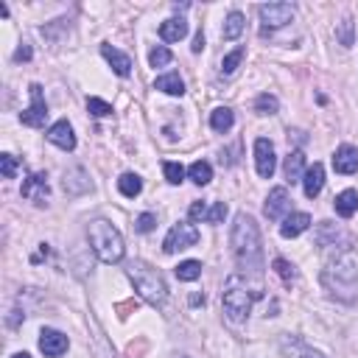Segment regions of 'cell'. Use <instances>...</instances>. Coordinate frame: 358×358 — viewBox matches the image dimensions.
I'll list each match as a JSON object with an SVG mask.
<instances>
[{"label": "cell", "mask_w": 358, "mask_h": 358, "mask_svg": "<svg viewBox=\"0 0 358 358\" xmlns=\"http://www.w3.org/2000/svg\"><path fill=\"white\" fill-rule=\"evenodd\" d=\"M229 241H232V252H235L238 266L243 271L257 274L263 268V243H260V229H257L255 218L246 213H238L232 232H229Z\"/></svg>", "instance_id": "1"}, {"label": "cell", "mask_w": 358, "mask_h": 358, "mask_svg": "<svg viewBox=\"0 0 358 358\" xmlns=\"http://www.w3.org/2000/svg\"><path fill=\"white\" fill-rule=\"evenodd\" d=\"M322 285L338 302H358V263L350 249H344L324 266Z\"/></svg>", "instance_id": "2"}, {"label": "cell", "mask_w": 358, "mask_h": 358, "mask_svg": "<svg viewBox=\"0 0 358 358\" xmlns=\"http://www.w3.org/2000/svg\"><path fill=\"white\" fill-rule=\"evenodd\" d=\"M263 291L257 285H249L241 274H229L227 282H224V294H221V302H224V313L232 319V322H246V316L252 313V302L260 296Z\"/></svg>", "instance_id": "3"}, {"label": "cell", "mask_w": 358, "mask_h": 358, "mask_svg": "<svg viewBox=\"0 0 358 358\" xmlns=\"http://www.w3.org/2000/svg\"><path fill=\"white\" fill-rule=\"evenodd\" d=\"M126 274H129V280L134 282L137 294H140L145 302H151V305H162V302H165L168 288H165V280H162V274H159L157 268H151V266L143 263V260H131L129 268H126Z\"/></svg>", "instance_id": "4"}, {"label": "cell", "mask_w": 358, "mask_h": 358, "mask_svg": "<svg viewBox=\"0 0 358 358\" xmlns=\"http://www.w3.org/2000/svg\"><path fill=\"white\" fill-rule=\"evenodd\" d=\"M90 243H92V252H95L103 263H117V260H123V252H126L123 238H120V232H117L109 221L98 218V221L90 224Z\"/></svg>", "instance_id": "5"}, {"label": "cell", "mask_w": 358, "mask_h": 358, "mask_svg": "<svg viewBox=\"0 0 358 358\" xmlns=\"http://www.w3.org/2000/svg\"><path fill=\"white\" fill-rule=\"evenodd\" d=\"M196 243H199V229H196L190 221H179V224H173L171 232L165 235L162 249H165V255H173V252H179V249H187V246H196Z\"/></svg>", "instance_id": "6"}, {"label": "cell", "mask_w": 358, "mask_h": 358, "mask_svg": "<svg viewBox=\"0 0 358 358\" xmlns=\"http://www.w3.org/2000/svg\"><path fill=\"white\" fill-rule=\"evenodd\" d=\"M260 14V22H263V31L268 28H282L285 22L294 20V6L291 3H266L257 8Z\"/></svg>", "instance_id": "7"}, {"label": "cell", "mask_w": 358, "mask_h": 358, "mask_svg": "<svg viewBox=\"0 0 358 358\" xmlns=\"http://www.w3.org/2000/svg\"><path fill=\"white\" fill-rule=\"evenodd\" d=\"M28 92H31V106L20 115V120H22L25 126L39 129V126H45L48 103H45V95H42V87H39V84H31V87H28Z\"/></svg>", "instance_id": "8"}, {"label": "cell", "mask_w": 358, "mask_h": 358, "mask_svg": "<svg viewBox=\"0 0 358 358\" xmlns=\"http://www.w3.org/2000/svg\"><path fill=\"white\" fill-rule=\"evenodd\" d=\"M255 168L263 179H271L274 168H277V157H274V145L266 140V137H257L255 140Z\"/></svg>", "instance_id": "9"}, {"label": "cell", "mask_w": 358, "mask_h": 358, "mask_svg": "<svg viewBox=\"0 0 358 358\" xmlns=\"http://www.w3.org/2000/svg\"><path fill=\"white\" fill-rule=\"evenodd\" d=\"M288 207H291L288 190H285V187H274V190L268 193V199H266L263 213H266V218H268V221H280V218L288 213Z\"/></svg>", "instance_id": "10"}, {"label": "cell", "mask_w": 358, "mask_h": 358, "mask_svg": "<svg viewBox=\"0 0 358 358\" xmlns=\"http://www.w3.org/2000/svg\"><path fill=\"white\" fill-rule=\"evenodd\" d=\"M227 215V204L215 201V204H204V201H193L190 204V218L193 221H207V224H218Z\"/></svg>", "instance_id": "11"}, {"label": "cell", "mask_w": 358, "mask_h": 358, "mask_svg": "<svg viewBox=\"0 0 358 358\" xmlns=\"http://www.w3.org/2000/svg\"><path fill=\"white\" fill-rule=\"evenodd\" d=\"M39 350H42L45 355H50V358H59L62 352H67V336L59 333V330L45 327V330L39 333Z\"/></svg>", "instance_id": "12"}, {"label": "cell", "mask_w": 358, "mask_h": 358, "mask_svg": "<svg viewBox=\"0 0 358 358\" xmlns=\"http://www.w3.org/2000/svg\"><path fill=\"white\" fill-rule=\"evenodd\" d=\"M22 196H25V199H34L36 204H45L48 196H50L48 176H45V173H31V176L22 182Z\"/></svg>", "instance_id": "13"}, {"label": "cell", "mask_w": 358, "mask_h": 358, "mask_svg": "<svg viewBox=\"0 0 358 358\" xmlns=\"http://www.w3.org/2000/svg\"><path fill=\"white\" fill-rule=\"evenodd\" d=\"M333 171L336 173H355L358 171V148L355 145H338L333 154Z\"/></svg>", "instance_id": "14"}, {"label": "cell", "mask_w": 358, "mask_h": 358, "mask_svg": "<svg viewBox=\"0 0 358 358\" xmlns=\"http://www.w3.org/2000/svg\"><path fill=\"white\" fill-rule=\"evenodd\" d=\"M48 140L64 151H73L76 148V134H73V126L67 120H56L50 129H48Z\"/></svg>", "instance_id": "15"}, {"label": "cell", "mask_w": 358, "mask_h": 358, "mask_svg": "<svg viewBox=\"0 0 358 358\" xmlns=\"http://www.w3.org/2000/svg\"><path fill=\"white\" fill-rule=\"evenodd\" d=\"M302 187H305V196L308 199H316L322 193V187H324V165L322 162H313L310 168H305Z\"/></svg>", "instance_id": "16"}, {"label": "cell", "mask_w": 358, "mask_h": 358, "mask_svg": "<svg viewBox=\"0 0 358 358\" xmlns=\"http://www.w3.org/2000/svg\"><path fill=\"white\" fill-rule=\"evenodd\" d=\"M308 227H310V215H308V213H291V215L282 218L280 235H282V238H296V235H302Z\"/></svg>", "instance_id": "17"}, {"label": "cell", "mask_w": 358, "mask_h": 358, "mask_svg": "<svg viewBox=\"0 0 358 358\" xmlns=\"http://www.w3.org/2000/svg\"><path fill=\"white\" fill-rule=\"evenodd\" d=\"M159 36H162V42H179V39H185L187 36V20H182V17L165 20L159 25Z\"/></svg>", "instance_id": "18"}, {"label": "cell", "mask_w": 358, "mask_h": 358, "mask_svg": "<svg viewBox=\"0 0 358 358\" xmlns=\"http://www.w3.org/2000/svg\"><path fill=\"white\" fill-rule=\"evenodd\" d=\"M101 53H103V59L112 64V70H115L117 76H129V73H131V59H129L126 53H120L117 48H112V45H101Z\"/></svg>", "instance_id": "19"}, {"label": "cell", "mask_w": 358, "mask_h": 358, "mask_svg": "<svg viewBox=\"0 0 358 358\" xmlns=\"http://www.w3.org/2000/svg\"><path fill=\"white\" fill-rule=\"evenodd\" d=\"M92 185H90V179H87V173L81 171V168H73V171H67L64 173V190L70 193V196H81V193H87Z\"/></svg>", "instance_id": "20"}, {"label": "cell", "mask_w": 358, "mask_h": 358, "mask_svg": "<svg viewBox=\"0 0 358 358\" xmlns=\"http://www.w3.org/2000/svg\"><path fill=\"white\" fill-rule=\"evenodd\" d=\"M282 171H285V179L288 182H302V176H305V154L302 151H291L285 157Z\"/></svg>", "instance_id": "21"}, {"label": "cell", "mask_w": 358, "mask_h": 358, "mask_svg": "<svg viewBox=\"0 0 358 358\" xmlns=\"http://www.w3.org/2000/svg\"><path fill=\"white\" fill-rule=\"evenodd\" d=\"M333 204H336V213H338L341 218H350V215L358 213V193H355V190H341Z\"/></svg>", "instance_id": "22"}, {"label": "cell", "mask_w": 358, "mask_h": 358, "mask_svg": "<svg viewBox=\"0 0 358 358\" xmlns=\"http://www.w3.org/2000/svg\"><path fill=\"white\" fill-rule=\"evenodd\" d=\"M232 123H235V115H232V109H227V106H218V109H213V112H210V126H213V131L224 134V131H229V129H232Z\"/></svg>", "instance_id": "23"}, {"label": "cell", "mask_w": 358, "mask_h": 358, "mask_svg": "<svg viewBox=\"0 0 358 358\" xmlns=\"http://www.w3.org/2000/svg\"><path fill=\"white\" fill-rule=\"evenodd\" d=\"M282 347H285L288 358H324L322 352L310 350V347H308V344H302L299 338H282Z\"/></svg>", "instance_id": "24"}, {"label": "cell", "mask_w": 358, "mask_h": 358, "mask_svg": "<svg viewBox=\"0 0 358 358\" xmlns=\"http://www.w3.org/2000/svg\"><path fill=\"white\" fill-rule=\"evenodd\" d=\"M243 34V14L241 11H229L227 20H224V28H221V36L224 39H238Z\"/></svg>", "instance_id": "25"}, {"label": "cell", "mask_w": 358, "mask_h": 358, "mask_svg": "<svg viewBox=\"0 0 358 358\" xmlns=\"http://www.w3.org/2000/svg\"><path fill=\"white\" fill-rule=\"evenodd\" d=\"M154 87L162 90V92H168V95H182V92H185V81L179 78V73H165V76H159Z\"/></svg>", "instance_id": "26"}, {"label": "cell", "mask_w": 358, "mask_h": 358, "mask_svg": "<svg viewBox=\"0 0 358 358\" xmlns=\"http://www.w3.org/2000/svg\"><path fill=\"white\" fill-rule=\"evenodd\" d=\"M117 190H120L126 199H134V196L143 190V182H140L137 173H123V176L117 179Z\"/></svg>", "instance_id": "27"}, {"label": "cell", "mask_w": 358, "mask_h": 358, "mask_svg": "<svg viewBox=\"0 0 358 358\" xmlns=\"http://www.w3.org/2000/svg\"><path fill=\"white\" fill-rule=\"evenodd\" d=\"M187 176H190L196 185H207V182L213 179V168H210V162H204V159H196V162L187 168Z\"/></svg>", "instance_id": "28"}, {"label": "cell", "mask_w": 358, "mask_h": 358, "mask_svg": "<svg viewBox=\"0 0 358 358\" xmlns=\"http://www.w3.org/2000/svg\"><path fill=\"white\" fill-rule=\"evenodd\" d=\"M173 271H176V277H179V280L193 282V280H199V277H201V263H199V260H182Z\"/></svg>", "instance_id": "29"}, {"label": "cell", "mask_w": 358, "mask_h": 358, "mask_svg": "<svg viewBox=\"0 0 358 358\" xmlns=\"http://www.w3.org/2000/svg\"><path fill=\"white\" fill-rule=\"evenodd\" d=\"M336 39H338L344 48L355 45V25H352V17H344V20L336 25Z\"/></svg>", "instance_id": "30"}, {"label": "cell", "mask_w": 358, "mask_h": 358, "mask_svg": "<svg viewBox=\"0 0 358 358\" xmlns=\"http://www.w3.org/2000/svg\"><path fill=\"white\" fill-rule=\"evenodd\" d=\"M243 56H246V50H243V48H235L232 53H227V56H224V62H221V76H232V73L238 70V64L243 62Z\"/></svg>", "instance_id": "31"}, {"label": "cell", "mask_w": 358, "mask_h": 358, "mask_svg": "<svg viewBox=\"0 0 358 358\" xmlns=\"http://www.w3.org/2000/svg\"><path fill=\"white\" fill-rule=\"evenodd\" d=\"M148 62H151V67H165V64H171V62H173V53H171L165 45H157V48H151Z\"/></svg>", "instance_id": "32"}, {"label": "cell", "mask_w": 358, "mask_h": 358, "mask_svg": "<svg viewBox=\"0 0 358 358\" xmlns=\"http://www.w3.org/2000/svg\"><path fill=\"white\" fill-rule=\"evenodd\" d=\"M277 109H280V103H277L274 95H268V92L257 95V101H255V112H257V115H274Z\"/></svg>", "instance_id": "33"}, {"label": "cell", "mask_w": 358, "mask_h": 358, "mask_svg": "<svg viewBox=\"0 0 358 358\" xmlns=\"http://www.w3.org/2000/svg\"><path fill=\"white\" fill-rule=\"evenodd\" d=\"M162 171H165V179H168L171 185H179V182L185 179V168H182L179 162H165Z\"/></svg>", "instance_id": "34"}, {"label": "cell", "mask_w": 358, "mask_h": 358, "mask_svg": "<svg viewBox=\"0 0 358 358\" xmlns=\"http://www.w3.org/2000/svg\"><path fill=\"white\" fill-rule=\"evenodd\" d=\"M87 109H90L95 117H106V115H112V106H109L106 101H101V98H87Z\"/></svg>", "instance_id": "35"}, {"label": "cell", "mask_w": 358, "mask_h": 358, "mask_svg": "<svg viewBox=\"0 0 358 358\" xmlns=\"http://www.w3.org/2000/svg\"><path fill=\"white\" fill-rule=\"evenodd\" d=\"M17 157L14 154H0V171H3V176L6 179H14V173H17Z\"/></svg>", "instance_id": "36"}, {"label": "cell", "mask_w": 358, "mask_h": 358, "mask_svg": "<svg viewBox=\"0 0 358 358\" xmlns=\"http://www.w3.org/2000/svg\"><path fill=\"white\" fill-rule=\"evenodd\" d=\"M274 271H277L285 282H291V280L296 277V274H294V266H291L288 260H282V257H277V260H274Z\"/></svg>", "instance_id": "37"}, {"label": "cell", "mask_w": 358, "mask_h": 358, "mask_svg": "<svg viewBox=\"0 0 358 358\" xmlns=\"http://www.w3.org/2000/svg\"><path fill=\"white\" fill-rule=\"evenodd\" d=\"M134 227H137V232H151V229L157 227V215H154V213H143Z\"/></svg>", "instance_id": "38"}, {"label": "cell", "mask_w": 358, "mask_h": 358, "mask_svg": "<svg viewBox=\"0 0 358 358\" xmlns=\"http://www.w3.org/2000/svg\"><path fill=\"white\" fill-rule=\"evenodd\" d=\"M28 59H31V48L28 45H20L14 50V62H28Z\"/></svg>", "instance_id": "39"}, {"label": "cell", "mask_w": 358, "mask_h": 358, "mask_svg": "<svg viewBox=\"0 0 358 358\" xmlns=\"http://www.w3.org/2000/svg\"><path fill=\"white\" fill-rule=\"evenodd\" d=\"M201 48H204V34H201V28H199V31H196V36H193L190 50H193V53H201Z\"/></svg>", "instance_id": "40"}, {"label": "cell", "mask_w": 358, "mask_h": 358, "mask_svg": "<svg viewBox=\"0 0 358 358\" xmlns=\"http://www.w3.org/2000/svg\"><path fill=\"white\" fill-rule=\"evenodd\" d=\"M11 358H31V355H28V352H14Z\"/></svg>", "instance_id": "41"}]
</instances>
